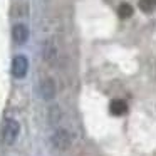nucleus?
<instances>
[{
    "instance_id": "1a4fd4ad",
    "label": "nucleus",
    "mask_w": 156,
    "mask_h": 156,
    "mask_svg": "<svg viewBox=\"0 0 156 156\" xmlns=\"http://www.w3.org/2000/svg\"><path fill=\"white\" fill-rule=\"evenodd\" d=\"M133 7L129 4H121L119 5V9H118V14H119V17L121 19H129L133 15Z\"/></svg>"
},
{
    "instance_id": "7ed1b4c3",
    "label": "nucleus",
    "mask_w": 156,
    "mask_h": 156,
    "mask_svg": "<svg viewBox=\"0 0 156 156\" xmlns=\"http://www.w3.org/2000/svg\"><path fill=\"white\" fill-rule=\"evenodd\" d=\"M29 71V59L25 55L19 54L12 59V66H10V72L15 79H24L27 76Z\"/></svg>"
},
{
    "instance_id": "f257e3e1",
    "label": "nucleus",
    "mask_w": 156,
    "mask_h": 156,
    "mask_svg": "<svg viewBox=\"0 0 156 156\" xmlns=\"http://www.w3.org/2000/svg\"><path fill=\"white\" fill-rule=\"evenodd\" d=\"M19 134H20V124H19V121H15L12 118L5 119L4 126H2V143L5 146H12L17 141Z\"/></svg>"
},
{
    "instance_id": "20e7f679",
    "label": "nucleus",
    "mask_w": 156,
    "mask_h": 156,
    "mask_svg": "<svg viewBox=\"0 0 156 156\" xmlns=\"http://www.w3.org/2000/svg\"><path fill=\"white\" fill-rule=\"evenodd\" d=\"M55 92H57V89H55L54 79L45 77L44 81L41 82V96H42V99H45V101H52V99L55 98Z\"/></svg>"
},
{
    "instance_id": "423d86ee",
    "label": "nucleus",
    "mask_w": 156,
    "mask_h": 156,
    "mask_svg": "<svg viewBox=\"0 0 156 156\" xmlns=\"http://www.w3.org/2000/svg\"><path fill=\"white\" fill-rule=\"evenodd\" d=\"M57 55H59V52H57L55 42L54 41H45V44H44V59H45V62L51 64V66H54L55 62H57Z\"/></svg>"
},
{
    "instance_id": "39448f33",
    "label": "nucleus",
    "mask_w": 156,
    "mask_h": 156,
    "mask_svg": "<svg viewBox=\"0 0 156 156\" xmlns=\"http://www.w3.org/2000/svg\"><path fill=\"white\" fill-rule=\"evenodd\" d=\"M12 39H14V42L19 44V45L25 44V42L29 41V29H27V25L15 24L14 27H12Z\"/></svg>"
},
{
    "instance_id": "f03ea898",
    "label": "nucleus",
    "mask_w": 156,
    "mask_h": 156,
    "mask_svg": "<svg viewBox=\"0 0 156 156\" xmlns=\"http://www.w3.org/2000/svg\"><path fill=\"white\" fill-rule=\"evenodd\" d=\"M51 141H52V144H54V148H57L59 151H66V149H69L72 144V136L67 129L59 128L54 131Z\"/></svg>"
},
{
    "instance_id": "0eeeda50",
    "label": "nucleus",
    "mask_w": 156,
    "mask_h": 156,
    "mask_svg": "<svg viewBox=\"0 0 156 156\" xmlns=\"http://www.w3.org/2000/svg\"><path fill=\"white\" fill-rule=\"evenodd\" d=\"M109 111L114 116H122V114L128 112V104H126V101H122V99H112L111 104H109Z\"/></svg>"
},
{
    "instance_id": "6e6552de",
    "label": "nucleus",
    "mask_w": 156,
    "mask_h": 156,
    "mask_svg": "<svg viewBox=\"0 0 156 156\" xmlns=\"http://www.w3.org/2000/svg\"><path fill=\"white\" fill-rule=\"evenodd\" d=\"M139 10L144 14H151L156 9V0H139Z\"/></svg>"
}]
</instances>
